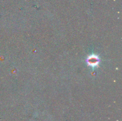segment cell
<instances>
[{
    "mask_svg": "<svg viewBox=\"0 0 122 121\" xmlns=\"http://www.w3.org/2000/svg\"><path fill=\"white\" fill-rule=\"evenodd\" d=\"M87 64L88 66H91L93 70H95L99 65L100 63V58L98 55L95 54H92L88 56L86 59Z\"/></svg>",
    "mask_w": 122,
    "mask_h": 121,
    "instance_id": "obj_1",
    "label": "cell"
}]
</instances>
